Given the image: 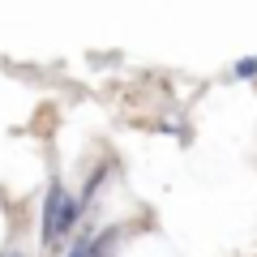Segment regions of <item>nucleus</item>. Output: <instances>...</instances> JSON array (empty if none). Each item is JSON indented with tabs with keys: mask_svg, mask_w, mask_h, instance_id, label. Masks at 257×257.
Masks as SVG:
<instances>
[{
	"mask_svg": "<svg viewBox=\"0 0 257 257\" xmlns=\"http://www.w3.org/2000/svg\"><path fill=\"white\" fill-rule=\"evenodd\" d=\"M77 210H82V202H77L73 193L64 189V184H52L47 202H43V244H56L60 236H69L73 223H77Z\"/></svg>",
	"mask_w": 257,
	"mask_h": 257,
	"instance_id": "f257e3e1",
	"label": "nucleus"
},
{
	"mask_svg": "<svg viewBox=\"0 0 257 257\" xmlns=\"http://www.w3.org/2000/svg\"><path fill=\"white\" fill-rule=\"evenodd\" d=\"M116 240H120V231H116V227H107V231H103L99 240H90V257H111Z\"/></svg>",
	"mask_w": 257,
	"mask_h": 257,
	"instance_id": "f03ea898",
	"label": "nucleus"
},
{
	"mask_svg": "<svg viewBox=\"0 0 257 257\" xmlns=\"http://www.w3.org/2000/svg\"><path fill=\"white\" fill-rule=\"evenodd\" d=\"M236 77H257V56H244V60H236V69H231Z\"/></svg>",
	"mask_w": 257,
	"mask_h": 257,
	"instance_id": "7ed1b4c3",
	"label": "nucleus"
},
{
	"mask_svg": "<svg viewBox=\"0 0 257 257\" xmlns=\"http://www.w3.org/2000/svg\"><path fill=\"white\" fill-rule=\"evenodd\" d=\"M69 257H90V240L77 236V240H73V248H69Z\"/></svg>",
	"mask_w": 257,
	"mask_h": 257,
	"instance_id": "20e7f679",
	"label": "nucleus"
},
{
	"mask_svg": "<svg viewBox=\"0 0 257 257\" xmlns=\"http://www.w3.org/2000/svg\"><path fill=\"white\" fill-rule=\"evenodd\" d=\"M5 257H22V253H5Z\"/></svg>",
	"mask_w": 257,
	"mask_h": 257,
	"instance_id": "39448f33",
	"label": "nucleus"
}]
</instances>
